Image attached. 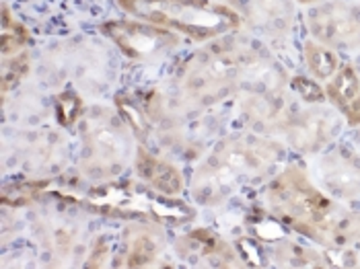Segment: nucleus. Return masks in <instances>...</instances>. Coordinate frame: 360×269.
Instances as JSON below:
<instances>
[{"instance_id": "obj_1", "label": "nucleus", "mask_w": 360, "mask_h": 269, "mask_svg": "<svg viewBox=\"0 0 360 269\" xmlns=\"http://www.w3.org/2000/svg\"><path fill=\"white\" fill-rule=\"evenodd\" d=\"M290 77L259 39L224 35L194 54L177 74V101L206 109L239 93H286Z\"/></svg>"}, {"instance_id": "obj_2", "label": "nucleus", "mask_w": 360, "mask_h": 269, "mask_svg": "<svg viewBox=\"0 0 360 269\" xmlns=\"http://www.w3.org/2000/svg\"><path fill=\"white\" fill-rule=\"evenodd\" d=\"M266 206L284 228L323 249H344L360 241V212L317 188L299 162L286 164L270 179Z\"/></svg>"}, {"instance_id": "obj_3", "label": "nucleus", "mask_w": 360, "mask_h": 269, "mask_svg": "<svg viewBox=\"0 0 360 269\" xmlns=\"http://www.w3.org/2000/svg\"><path fill=\"white\" fill-rule=\"evenodd\" d=\"M286 159L282 142L266 134L224 136L195 166L192 195L202 206H219L248 185L272 179Z\"/></svg>"}, {"instance_id": "obj_4", "label": "nucleus", "mask_w": 360, "mask_h": 269, "mask_svg": "<svg viewBox=\"0 0 360 269\" xmlns=\"http://www.w3.org/2000/svg\"><path fill=\"white\" fill-rule=\"evenodd\" d=\"M120 4L140 21L195 41H214L241 27V17L231 6L212 0H120Z\"/></svg>"}, {"instance_id": "obj_5", "label": "nucleus", "mask_w": 360, "mask_h": 269, "mask_svg": "<svg viewBox=\"0 0 360 269\" xmlns=\"http://www.w3.org/2000/svg\"><path fill=\"white\" fill-rule=\"evenodd\" d=\"M120 111L89 109L81 117L79 166L91 181L108 183L120 177L132 161L134 134Z\"/></svg>"}, {"instance_id": "obj_6", "label": "nucleus", "mask_w": 360, "mask_h": 269, "mask_svg": "<svg viewBox=\"0 0 360 269\" xmlns=\"http://www.w3.org/2000/svg\"><path fill=\"white\" fill-rule=\"evenodd\" d=\"M83 206L99 214L130 216L148 222H181L190 218V210L181 204L177 206L173 197L163 195L148 185L142 188L136 181H108L101 188L93 189Z\"/></svg>"}, {"instance_id": "obj_7", "label": "nucleus", "mask_w": 360, "mask_h": 269, "mask_svg": "<svg viewBox=\"0 0 360 269\" xmlns=\"http://www.w3.org/2000/svg\"><path fill=\"white\" fill-rule=\"evenodd\" d=\"M344 130V119L332 107L319 105H297L292 103L288 115L280 128L286 144L301 155H319L328 148Z\"/></svg>"}, {"instance_id": "obj_8", "label": "nucleus", "mask_w": 360, "mask_h": 269, "mask_svg": "<svg viewBox=\"0 0 360 269\" xmlns=\"http://www.w3.org/2000/svg\"><path fill=\"white\" fill-rule=\"evenodd\" d=\"M311 37L333 52L360 50V2L326 0L307 11Z\"/></svg>"}, {"instance_id": "obj_9", "label": "nucleus", "mask_w": 360, "mask_h": 269, "mask_svg": "<svg viewBox=\"0 0 360 269\" xmlns=\"http://www.w3.org/2000/svg\"><path fill=\"white\" fill-rule=\"evenodd\" d=\"M319 188L338 202L360 199V150L346 140L323 148L315 162Z\"/></svg>"}, {"instance_id": "obj_10", "label": "nucleus", "mask_w": 360, "mask_h": 269, "mask_svg": "<svg viewBox=\"0 0 360 269\" xmlns=\"http://www.w3.org/2000/svg\"><path fill=\"white\" fill-rule=\"evenodd\" d=\"M101 33L132 60H153L171 52L179 44L169 29L146 21H108L101 25Z\"/></svg>"}, {"instance_id": "obj_11", "label": "nucleus", "mask_w": 360, "mask_h": 269, "mask_svg": "<svg viewBox=\"0 0 360 269\" xmlns=\"http://www.w3.org/2000/svg\"><path fill=\"white\" fill-rule=\"evenodd\" d=\"M46 70L50 72L52 81H62L70 72L79 88L97 93L108 86V79L111 77V58L103 46L89 44L86 48L79 46L72 50H64L60 58L50 60V66L46 64Z\"/></svg>"}, {"instance_id": "obj_12", "label": "nucleus", "mask_w": 360, "mask_h": 269, "mask_svg": "<svg viewBox=\"0 0 360 269\" xmlns=\"http://www.w3.org/2000/svg\"><path fill=\"white\" fill-rule=\"evenodd\" d=\"M253 35L264 37L270 44L288 39L297 25L295 0H226Z\"/></svg>"}, {"instance_id": "obj_13", "label": "nucleus", "mask_w": 360, "mask_h": 269, "mask_svg": "<svg viewBox=\"0 0 360 269\" xmlns=\"http://www.w3.org/2000/svg\"><path fill=\"white\" fill-rule=\"evenodd\" d=\"M68 144L64 136L54 130H31L15 136L13 140V161L31 175L50 177L66 162Z\"/></svg>"}, {"instance_id": "obj_14", "label": "nucleus", "mask_w": 360, "mask_h": 269, "mask_svg": "<svg viewBox=\"0 0 360 269\" xmlns=\"http://www.w3.org/2000/svg\"><path fill=\"white\" fill-rule=\"evenodd\" d=\"M177 255L192 265H210V268H229L237 261L231 244L208 228H198L175 242Z\"/></svg>"}, {"instance_id": "obj_15", "label": "nucleus", "mask_w": 360, "mask_h": 269, "mask_svg": "<svg viewBox=\"0 0 360 269\" xmlns=\"http://www.w3.org/2000/svg\"><path fill=\"white\" fill-rule=\"evenodd\" d=\"M35 237L39 244L60 261L72 259L81 251V224L64 214H41L35 218Z\"/></svg>"}, {"instance_id": "obj_16", "label": "nucleus", "mask_w": 360, "mask_h": 269, "mask_svg": "<svg viewBox=\"0 0 360 269\" xmlns=\"http://www.w3.org/2000/svg\"><path fill=\"white\" fill-rule=\"evenodd\" d=\"M134 166L144 185H148L150 189L169 197H177L184 191V175L179 173V169L167 162L165 159L148 152L146 148L136 150Z\"/></svg>"}, {"instance_id": "obj_17", "label": "nucleus", "mask_w": 360, "mask_h": 269, "mask_svg": "<svg viewBox=\"0 0 360 269\" xmlns=\"http://www.w3.org/2000/svg\"><path fill=\"white\" fill-rule=\"evenodd\" d=\"M163 235L159 232V228H150V226H136L132 230H128V253H126V265L128 268H146L150 265L161 249H163Z\"/></svg>"}, {"instance_id": "obj_18", "label": "nucleus", "mask_w": 360, "mask_h": 269, "mask_svg": "<svg viewBox=\"0 0 360 269\" xmlns=\"http://www.w3.org/2000/svg\"><path fill=\"white\" fill-rule=\"evenodd\" d=\"M360 95V77L352 64H340L333 77L326 84V97L338 109L348 107Z\"/></svg>"}, {"instance_id": "obj_19", "label": "nucleus", "mask_w": 360, "mask_h": 269, "mask_svg": "<svg viewBox=\"0 0 360 269\" xmlns=\"http://www.w3.org/2000/svg\"><path fill=\"white\" fill-rule=\"evenodd\" d=\"M303 58H305L307 70L317 81H330L333 77V72L340 68V58H338V54L333 50H330V48L317 44L315 39L305 44Z\"/></svg>"}, {"instance_id": "obj_20", "label": "nucleus", "mask_w": 360, "mask_h": 269, "mask_svg": "<svg viewBox=\"0 0 360 269\" xmlns=\"http://www.w3.org/2000/svg\"><path fill=\"white\" fill-rule=\"evenodd\" d=\"M0 41H2V54L4 58L11 54H19L29 41L27 29L21 23H17L11 15L8 8L2 6V33H0Z\"/></svg>"}, {"instance_id": "obj_21", "label": "nucleus", "mask_w": 360, "mask_h": 269, "mask_svg": "<svg viewBox=\"0 0 360 269\" xmlns=\"http://www.w3.org/2000/svg\"><path fill=\"white\" fill-rule=\"evenodd\" d=\"M54 113L60 122V126L70 128L81 122L83 117V101L72 91H62L54 97Z\"/></svg>"}, {"instance_id": "obj_22", "label": "nucleus", "mask_w": 360, "mask_h": 269, "mask_svg": "<svg viewBox=\"0 0 360 269\" xmlns=\"http://www.w3.org/2000/svg\"><path fill=\"white\" fill-rule=\"evenodd\" d=\"M29 68H31V58H29L27 52L13 54V58H4V62H2V91L6 93V91L19 86V82L29 74Z\"/></svg>"}, {"instance_id": "obj_23", "label": "nucleus", "mask_w": 360, "mask_h": 269, "mask_svg": "<svg viewBox=\"0 0 360 269\" xmlns=\"http://www.w3.org/2000/svg\"><path fill=\"white\" fill-rule=\"evenodd\" d=\"M288 88L295 93V97L307 103V105H319V103H326V88H321L317 82H313L307 77H292Z\"/></svg>"}, {"instance_id": "obj_24", "label": "nucleus", "mask_w": 360, "mask_h": 269, "mask_svg": "<svg viewBox=\"0 0 360 269\" xmlns=\"http://www.w3.org/2000/svg\"><path fill=\"white\" fill-rule=\"evenodd\" d=\"M342 113L346 115V122L350 126H360V95Z\"/></svg>"}, {"instance_id": "obj_25", "label": "nucleus", "mask_w": 360, "mask_h": 269, "mask_svg": "<svg viewBox=\"0 0 360 269\" xmlns=\"http://www.w3.org/2000/svg\"><path fill=\"white\" fill-rule=\"evenodd\" d=\"M295 2H297V4H311V6H313V4H317V2H321V0H295Z\"/></svg>"}, {"instance_id": "obj_26", "label": "nucleus", "mask_w": 360, "mask_h": 269, "mask_svg": "<svg viewBox=\"0 0 360 269\" xmlns=\"http://www.w3.org/2000/svg\"><path fill=\"white\" fill-rule=\"evenodd\" d=\"M354 68H356V72H359V77H360V50H359V54H356V58H354Z\"/></svg>"}, {"instance_id": "obj_27", "label": "nucleus", "mask_w": 360, "mask_h": 269, "mask_svg": "<svg viewBox=\"0 0 360 269\" xmlns=\"http://www.w3.org/2000/svg\"><path fill=\"white\" fill-rule=\"evenodd\" d=\"M359 251H360V241H359Z\"/></svg>"}]
</instances>
